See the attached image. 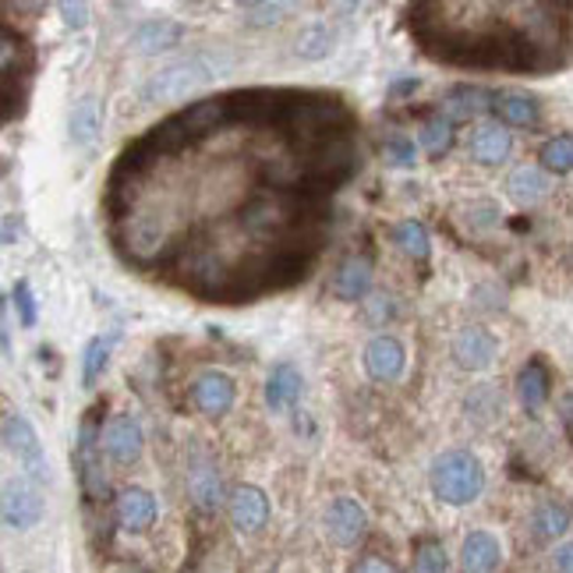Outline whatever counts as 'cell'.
Here are the masks:
<instances>
[{
    "label": "cell",
    "instance_id": "1",
    "mask_svg": "<svg viewBox=\"0 0 573 573\" xmlns=\"http://www.w3.org/2000/svg\"><path fill=\"white\" fill-rule=\"evenodd\" d=\"M428 481H432L436 499H442L447 507H467L485 489V471L471 450H447L432 461Z\"/></svg>",
    "mask_w": 573,
    "mask_h": 573
},
{
    "label": "cell",
    "instance_id": "2",
    "mask_svg": "<svg viewBox=\"0 0 573 573\" xmlns=\"http://www.w3.org/2000/svg\"><path fill=\"white\" fill-rule=\"evenodd\" d=\"M212 75H217V64L209 57H184V61L156 71L146 82V89H142V99L146 103H178V99L192 96L198 85H206Z\"/></svg>",
    "mask_w": 573,
    "mask_h": 573
},
{
    "label": "cell",
    "instance_id": "3",
    "mask_svg": "<svg viewBox=\"0 0 573 573\" xmlns=\"http://www.w3.org/2000/svg\"><path fill=\"white\" fill-rule=\"evenodd\" d=\"M357 170V153L351 146V138H333L326 146L312 149L305 160H301V184L308 188H337Z\"/></svg>",
    "mask_w": 573,
    "mask_h": 573
},
{
    "label": "cell",
    "instance_id": "4",
    "mask_svg": "<svg viewBox=\"0 0 573 573\" xmlns=\"http://www.w3.org/2000/svg\"><path fill=\"white\" fill-rule=\"evenodd\" d=\"M96 414H99V407H93L89 414H85L82 432H78V450H75V467H78L82 489H85V496L93 499V503L107 496L103 456H99V447H103V432L96 428Z\"/></svg>",
    "mask_w": 573,
    "mask_h": 573
},
{
    "label": "cell",
    "instance_id": "5",
    "mask_svg": "<svg viewBox=\"0 0 573 573\" xmlns=\"http://www.w3.org/2000/svg\"><path fill=\"white\" fill-rule=\"evenodd\" d=\"M297 220V203L291 195L273 192V195H255L252 203L241 209V223L248 234H280Z\"/></svg>",
    "mask_w": 573,
    "mask_h": 573
},
{
    "label": "cell",
    "instance_id": "6",
    "mask_svg": "<svg viewBox=\"0 0 573 573\" xmlns=\"http://www.w3.org/2000/svg\"><path fill=\"white\" fill-rule=\"evenodd\" d=\"M4 447L19 456V461L25 464V471L33 475L36 481H47L50 478V464L47 456H42V447H39V436L36 428L28 425L22 414L8 411L4 414Z\"/></svg>",
    "mask_w": 573,
    "mask_h": 573
},
{
    "label": "cell",
    "instance_id": "7",
    "mask_svg": "<svg viewBox=\"0 0 573 573\" xmlns=\"http://www.w3.org/2000/svg\"><path fill=\"white\" fill-rule=\"evenodd\" d=\"M326 532L343 549L357 546V541L368 535V513H365V507L357 503V499H351V496L333 499V503H329V510H326Z\"/></svg>",
    "mask_w": 573,
    "mask_h": 573
},
{
    "label": "cell",
    "instance_id": "8",
    "mask_svg": "<svg viewBox=\"0 0 573 573\" xmlns=\"http://www.w3.org/2000/svg\"><path fill=\"white\" fill-rule=\"evenodd\" d=\"M227 513H231V524L241 535H255L269 521V499L259 485H237L227 499Z\"/></svg>",
    "mask_w": 573,
    "mask_h": 573
},
{
    "label": "cell",
    "instance_id": "9",
    "mask_svg": "<svg viewBox=\"0 0 573 573\" xmlns=\"http://www.w3.org/2000/svg\"><path fill=\"white\" fill-rule=\"evenodd\" d=\"M142 447H146V436H142V425L132 414L110 418V425L103 428V450L113 464H135L142 456Z\"/></svg>",
    "mask_w": 573,
    "mask_h": 573
},
{
    "label": "cell",
    "instance_id": "10",
    "mask_svg": "<svg viewBox=\"0 0 573 573\" xmlns=\"http://www.w3.org/2000/svg\"><path fill=\"white\" fill-rule=\"evenodd\" d=\"M496 351H499L496 337L481 326H464L461 333L453 337V357L456 365L467 371H485L496 362Z\"/></svg>",
    "mask_w": 573,
    "mask_h": 573
},
{
    "label": "cell",
    "instance_id": "11",
    "mask_svg": "<svg viewBox=\"0 0 573 573\" xmlns=\"http://www.w3.org/2000/svg\"><path fill=\"white\" fill-rule=\"evenodd\" d=\"M39 517H42V499L33 485L25 478L8 481L4 485V524L14 527V532H28V527L39 524Z\"/></svg>",
    "mask_w": 573,
    "mask_h": 573
},
{
    "label": "cell",
    "instance_id": "12",
    "mask_svg": "<svg viewBox=\"0 0 573 573\" xmlns=\"http://www.w3.org/2000/svg\"><path fill=\"white\" fill-rule=\"evenodd\" d=\"M195 407L209 414V418H220V414H227L234 407L237 400V386L231 376H223V371H203V376L195 379Z\"/></svg>",
    "mask_w": 573,
    "mask_h": 573
},
{
    "label": "cell",
    "instance_id": "13",
    "mask_svg": "<svg viewBox=\"0 0 573 573\" xmlns=\"http://www.w3.org/2000/svg\"><path fill=\"white\" fill-rule=\"evenodd\" d=\"M407 365V351L397 337H376L365 348V371L376 382H393Z\"/></svg>",
    "mask_w": 573,
    "mask_h": 573
},
{
    "label": "cell",
    "instance_id": "14",
    "mask_svg": "<svg viewBox=\"0 0 573 573\" xmlns=\"http://www.w3.org/2000/svg\"><path fill=\"white\" fill-rule=\"evenodd\" d=\"M492 96L496 93L478 89V85H456L453 93H447L439 99V118H447L450 124L481 118L485 110H492Z\"/></svg>",
    "mask_w": 573,
    "mask_h": 573
},
{
    "label": "cell",
    "instance_id": "15",
    "mask_svg": "<svg viewBox=\"0 0 573 573\" xmlns=\"http://www.w3.org/2000/svg\"><path fill=\"white\" fill-rule=\"evenodd\" d=\"M471 160L481 163V167H499L510 160L513 153V135L507 132L503 124H481L475 135H471Z\"/></svg>",
    "mask_w": 573,
    "mask_h": 573
},
{
    "label": "cell",
    "instance_id": "16",
    "mask_svg": "<svg viewBox=\"0 0 573 573\" xmlns=\"http://www.w3.org/2000/svg\"><path fill=\"white\" fill-rule=\"evenodd\" d=\"M121 245L135 255V259H153V255H160L167 245V231L160 220L153 217H132L124 227V237Z\"/></svg>",
    "mask_w": 573,
    "mask_h": 573
},
{
    "label": "cell",
    "instance_id": "17",
    "mask_svg": "<svg viewBox=\"0 0 573 573\" xmlns=\"http://www.w3.org/2000/svg\"><path fill=\"white\" fill-rule=\"evenodd\" d=\"M503 563V546L489 532H475L461 546V570L464 573H496Z\"/></svg>",
    "mask_w": 573,
    "mask_h": 573
},
{
    "label": "cell",
    "instance_id": "18",
    "mask_svg": "<svg viewBox=\"0 0 573 573\" xmlns=\"http://www.w3.org/2000/svg\"><path fill=\"white\" fill-rule=\"evenodd\" d=\"M113 513H118V524L124 532L138 535V532H146V527H153L156 521V499L146 489H124L118 496V503H113Z\"/></svg>",
    "mask_w": 573,
    "mask_h": 573
},
{
    "label": "cell",
    "instance_id": "19",
    "mask_svg": "<svg viewBox=\"0 0 573 573\" xmlns=\"http://www.w3.org/2000/svg\"><path fill=\"white\" fill-rule=\"evenodd\" d=\"M371 286V259L368 255H348L333 273V294L340 301H362Z\"/></svg>",
    "mask_w": 573,
    "mask_h": 573
},
{
    "label": "cell",
    "instance_id": "20",
    "mask_svg": "<svg viewBox=\"0 0 573 573\" xmlns=\"http://www.w3.org/2000/svg\"><path fill=\"white\" fill-rule=\"evenodd\" d=\"M184 39V25L181 22H170V19H149L142 22L135 33H132V50L138 53H160L178 47Z\"/></svg>",
    "mask_w": 573,
    "mask_h": 573
},
{
    "label": "cell",
    "instance_id": "21",
    "mask_svg": "<svg viewBox=\"0 0 573 573\" xmlns=\"http://www.w3.org/2000/svg\"><path fill=\"white\" fill-rule=\"evenodd\" d=\"M507 188H510L513 203L527 209V206H538L541 198L549 195V178H546V170H541V167L524 163V167H517V170L510 174Z\"/></svg>",
    "mask_w": 573,
    "mask_h": 573
},
{
    "label": "cell",
    "instance_id": "22",
    "mask_svg": "<svg viewBox=\"0 0 573 573\" xmlns=\"http://www.w3.org/2000/svg\"><path fill=\"white\" fill-rule=\"evenodd\" d=\"M492 110L499 113V121L510 124V127H532L541 118L538 99L527 96V93H496Z\"/></svg>",
    "mask_w": 573,
    "mask_h": 573
},
{
    "label": "cell",
    "instance_id": "23",
    "mask_svg": "<svg viewBox=\"0 0 573 573\" xmlns=\"http://www.w3.org/2000/svg\"><path fill=\"white\" fill-rule=\"evenodd\" d=\"M301 390H305L301 371L294 365H277L273 371H269V379H266V404L273 411L294 407L301 400Z\"/></svg>",
    "mask_w": 573,
    "mask_h": 573
},
{
    "label": "cell",
    "instance_id": "24",
    "mask_svg": "<svg viewBox=\"0 0 573 573\" xmlns=\"http://www.w3.org/2000/svg\"><path fill=\"white\" fill-rule=\"evenodd\" d=\"M99 127H103V110H99V103L93 96L78 99L75 110H71V118H68V132H71V138H75V146H93V142L99 138Z\"/></svg>",
    "mask_w": 573,
    "mask_h": 573
},
{
    "label": "cell",
    "instance_id": "25",
    "mask_svg": "<svg viewBox=\"0 0 573 573\" xmlns=\"http://www.w3.org/2000/svg\"><path fill=\"white\" fill-rule=\"evenodd\" d=\"M517 397H521V404L527 411H538L541 404L549 400V368L538 362H527L521 368V376H517Z\"/></svg>",
    "mask_w": 573,
    "mask_h": 573
},
{
    "label": "cell",
    "instance_id": "26",
    "mask_svg": "<svg viewBox=\"0 0 573 573\" xmlns=\"http://www.w3.org/2000/svg\"><path fill=\"white\" fill-rule=\"evenodd\" d=\"M188 492L198 510H206V513L217 510L223 503V481L217 475V467H195L188 478Z\"/></svg>",
    "mask_w": 573,
    "mask_h": 573
},
{
    "label": "cell",
    "instance_id": "27",
    "mask_svg": "<svg viewBox=\"0 0 573 573\" xmlns=\"http://www.w3.org/2000/svg\"><path fill=\"white\" fill-rule=\"evenodd\" d=\"M570 524H573V513H570L563 503H541V507L535 510V521H532L535 535H538L541 541L563 538V535L570 532Z\"/></svg>",
    "mask_w": 573,
    "mask_h": 573
},
{
    "label": "cell",
    "instance_id": "28",
    "mask_svg": "<svg viewBox=\"0 0 573 573\" xmlns=\"http://www.w3.org/2000/svg\"><path fill=\"white\" fill-rule=\"evenodd\" d=\"M329 50H333V36H329L326 25L301 28L297 39H294V53L301 57V61H322V57H329Z\"/></svg>",
    "mask_w": 573,
    "mask_h": 573
},
{
    "label": "cell",
    "instance_id": "29",
    "mask_svg": "<svg viewBox=\"0 0 573 573\" xmlns=\"http://www.w3.org/2000/svg\"><path fill=\"white\" fill-rule=\"evenodd\" d=\"M538 160L552 174H573V135H556L541 146Z\"/></svg>",
    "mask_w": 573,
    "mask_h": 573
},
{
    "label": "cell",
    "instance_id": "30",
    "mask_svg": "<svg viewBox=\"0 0 573 573\" xmlns=\"http://www.w3.org/2000/svg\"><path fill=\"white\" fill-rule=\"evenodd\" d=\"M418 138H422V149L428 156H447L453 149V124L436 113V118H428L422 124V135Z\"/></svg>",
    "mask_w": 573,
    "mask_h": 573
},
{
    "label": "cell",
    "instance_id": "31",
    "mask_svg": "<svg viewBox=\"0 0 573 573\" xmlns=\"http://www.w3.org/2000/svg\"><path fill=\"white\" fill-rule=\"evenodd\" d=\"M393 241L400 245V252L411 255V259H428V231L422 223H414V220H404V223H397V231H393Z\"/></svg>",
    "mask_w": 573,
    "mask_h": 573
},
{
    "label": "cell",
    "instance_id": "32",
    "mask_svg": "<svg viewBox=\"0 0 573 573\" xmlns=\"http://www.w3.org/2000/svg\"><path fill=\"white\" fill-rule=\"evenodd\" d=\"M110 348H113V337L89 340V348H85V354H82V382L85 386H93L99 376H103V368L110 362Z\"/></svg>",
    "mask_w": 573,
    "mask_h": 573
},
{
    "label": "cell",
    "instance_id": "33",
    "mask_svg": "<svg viewBox=\"0 0 573 573\" xmlns=\"http://www.w3.org/2000/svg\"><path fill=\"white\" fill-rule=\"evenodd\" d=\"M414 573H447V549L436 538H422L414 546Z\"/></svg>",
    "mask_w": 573,
    "mask_h": 573
},
{
    "label": "cell",
    "instance_id": "34",
    "mask_svg": "<svg viewBox=\"0 0 573 573\" xmlns=\"http://www.w3.org/2000/svg\"><path fill=\"white\" fill-rule=\"evenodd\" d=\"M414 142L411 138H404V135H397V138H390L382 146V160L390 163V167H414Z\"/></svg>",
    "mask_w": 573,
    "mask_h": 573
},
{
    "label": "cell",
    "instance_id": "35",
    "mask_svg": "<svg viewBox=\"0 0 573 573\" xmlns=\"http://www.w3.org/2000/svg\"><path fill=\"white\" fill-rule=\"evenodd\" d=\"M14 308H19V322L22 326H36L39 319V312H36V294H33V286H28L25 280L22 283H14Z\"/></svg>",
    "mask_w": 573,
    "mask_h": 573
},
{
    "label": "cell",
    "instance_id": "36",
    "mask_svg": "<svg viewBox=\"0 0 573 573\" xmlns=\"http://www.w3.org/2000/svg\"><path fill=\"white\" fill-rule=\"evenodd\" d=\"M280 14H283L280 4H245V25H255V28L277 25Z\"/></svg>",
    "mask_w": 573,
    "mask_h": 573
},
{
    "label": "cell",
    "instance_id": "37",
    "mask_svg": "<svg viewBox=\"0 0 573 573\" xmlns=\"http://www.w3.org/2000/svg\"><path fill=\"white\" fill-rule=\"evenodd\" d=\"M467 223L478 227V231H485V227L499 223V206L496 203H475L467 209Z\"/></svg>",
    "mask_w": 573,
    "mask_h": 573
},
{
    "label": "cell",
    "instance_id": "38",
    "mask_svg": "<svg viewBox=\"0 0 573 573\" xmlns=\"http://www.w3.org/2000/svg\"><path fill=\"white\" fill-rule=\"evenodd\" d=\"M57 8H61L64 22H68L71 28H82L85 22H89V8H85V4H71V0H64V4H57Z\"/></svg>",
    "mask_w": 573,
    "mask_h": 573
},
{
    "label": "cell",
    "instance_id": "39",
    "mask_svg": "<svg viewBox=\"0 0 573 573\" xmlns=\"http://www.w3.org/2000/svg\"><path fill=\"white\" fill-rule=\"evenodd\" d=\"M354 573H400L393 563H386V560H379V556H368V560H362L357 563V570Z\"/></svg>",
    "mask_w": 573,
    "mask_h": 573
},
{
    "label": "cell",
    "instance_id": "40",
    "mask_svg": "<svg viewBox=\"0 0 573 573\" xmlns=\"http://www.w3.org/2000/svg\"><path fill=\"white\" fill-rule=\"evenodd\" d=\"M390 301H393V297H386V294H376V297H371V301H368V315H371V319L382 322V315H393V305H390Z\"/></svg>",
    "mask_w": 573,
    "mask_h": 573
},
{
    "label": "cell",
    "instance_id": "41",
    "mask_svg": "<svg viewBox=\"0 0 573 573\" xmlns=\"http://www.w3.org/2000/svg\"><path fill=\"white\" fill-rule=\"evenodd\" d=\"M552 563H556V570H560V573H573V541H566V546L556 549Z\"/></svg>",
    "mask_w": 573,
    "mask_h": 573
},
{
    "label": "cell",
    "instance_id": "42",
    "mask_svg": "<svg viewBox=\"0 0 573 573\" xmlns=\"http://www.w3.org/2000/svg\"><path fill=\"white\" fill-rule=\"evenodd\" d=\"M560 422H563L566 436H570V442H573V393H566V397L560 400Z\"/></svg>",
    "mask_w": 573,
    "mask_h": 573
},
{
    "label": "cell",
    "instance_id": "43",
    "mask_svg": "<svg viewBox=\"0 0 573 573\" xmlns=\"http://www.w3.org/2000/svg\"><path fill=\"white\" fill-rule=\"evenodd\" d=\"M418 89V78H404V82H393V96H404V93H414Z\"/></svg>",
    "mask_w": 573,
    "mask_h": 573
}]
</instances>
